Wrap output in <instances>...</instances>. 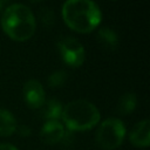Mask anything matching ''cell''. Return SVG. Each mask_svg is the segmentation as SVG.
I'll return each mask as SVG.
<instances>
[{"instance_id": "cell-11", "label": "cell", "mask_w": 150, "mask_h": 150, "mask_svg": "<svg viewBox=\"0 0 150 150\" xmlns=\"http://www.w3.org/2000/svg\"><path fill=\"white\" fill-rule=\"evenodd\" d=\"M97 39L101 45L109 49H115L118 46V36L110 27H101L97 32Z\"/></svg>"}, {"instance_id": "cell-5", "label": "cell", "mask_w": 150, "mask_h": 150, "mask_svg": "<svg viewBox=\"0 0 150 150\" xmlns=\"http://www.w3.org/2000/svg\"><path fill=\"white\" fill-rule=\"evenodd\" d=\"M61 57L70 67H80L84 61V48L82 43L74 38H63L57 42Z\"/></svg>"}, {"instance_id": "cell-10", "label": "cell", "mask_w": 150, "mask_h": 150, "mask_svg": "<svg viewBox=\"0 0 150 150\" xmlns=\"http://www.w3.org/2000/svg\"><path fill=\"white\" fill-rule=\"evenodd\" d=\"M62 104L56 98H50L48 101H45V103L41 107V115L43 118L48 121H57L61 118L62 114Z\"/></svg>"}, {"instance_id": "cell-3", "label": "cell", "mask_w": 150, "mask_h": 150, "mask_svg": "<svg viewBox=\"0 0 150 150\" xmlns=\"http://www.w3.org/2000/svg\"><path fill=\"white\" fill-rule=\"evenodd\" d=\"M61 118L69 130L83 131L94 128L101 118L98 109L87 100H75L67 103Z\"/></svg>"}, {"instance_id": "cell-2", "label": "cell", "mask_w": 150, "mask_h": 150, "mask_svg": "<svg viewBox=\"0 0 150 150\" xmlns=\"http://www.w3.org/2000/svg\"><path fill=\"white\" fill-rule=\"evenodd\" d=\"M1 27L12 40L26 41L33 36L36 21L33 12L26 5L13 4L4 11Z\"/></svg>"}, {"instance_id": "cell-4", "label": "cell", "mask_w": 150, "mask_h": 150, "mask_svg": "<svg viewBox=\"0 0 150 150\" xmlns=\"http://www.w3.org/2000/svg\"><path fill=\"white\" fill-rule=\"evenodd\" d=\"M125 136V127L123 122L115 117L104 120L96 131V143L104 150H114L118 148Z\"/></svg>"}, {"instance_id": "cell-6", "label": "cell", "mask_w": 150, "mask_h": 150, "mask_svg": "<svg viewBox=\"0 0 150 150\" xmlns=\"http://www.w3.org/2000/svg\"><path fill=\"white\" fill-rule=\"evenodd\" d=\"M22 94L26 104L32 109L41 108L46 101L45 89L38 80H28L23 84Z\"/></svg>"}, {"instance_id": "cell-9", "label": "cell", "mask_w": 150, "mask_h": 150, "mask_svg": "<svg viewBox=\"0 0 150 150\" xmlns=\"http://www.w3.org/2000/svg\"><path fill=\"white\" fill-rule=\"evenodd\" d=\"M18 123L13 114L4 108H0V136L7 137L16 131Z\"/></svg>"}, {"instance_id": "cell-16", "label": "cell", "mask_w": 150, "mask_h": 150, "mask_svg": "<svg viewBox=\"0 0 150 150\" xmlns=\"http://www.w3.org/2000/svg\"><path fill=\"white\" fill-rule=\"evenodd\" d=\"M2 7H4V2H2V1H0V12L2 11Z\"/></svg>"}, {"instance_id": "cell-1", "label": "cell", "mask_w": 150, "mask_h": 150, "mask_svg": "<svg viewBox=\"0 0 150 150\" xmlns=\"http://www.w3.org/2000/svg\"><path fill=\"white\" fill-rule=\"evenodd\" d=\"M62 18L66 25L77 33H90L102 19L100 7L90 0H69L62 6Z\"/></svg>"}, {"instance_id": "cell-13", "label": "cell", "mask_w": 150, "mask_h": 150, "mask_svg": "<svg viewBox=\"0 0 150 150\" xmlns=\"http://www.w3.org/2000/svg\"><path fill=\"white\" fill-rule=\"evenodd\" d=\"M67 77L68 76H67V73L64 70H55L47 79L48 86L50 88H60L66 83Z\"/></svg>"}, {"instance_id": "cell-14", "label": "cell", "mask_w": 150, "mask_h": 150, "mask_svg": "<svg viewBox=\"0 0 150 150\" xmlns=\"http://www.w3.org/2000/svg\"><path fill=\"white\" fill-rule=\"evenodd\" d=\"M16 130H18L19 135H21V136H28V135H30V129L28 127H26V125H20V127L16 128Z\"/></svg>"}, {"instance_id": "cell-15", "label": "cell", "mask_w": 150, "mask_h": 150, "mask_svg": "<svg viewBox=\"0 0 150 150\" xmlns=\"http://www.w3.org/2000/svg\"><path fill=\"white\" fill-rule=\"evenodd\" d=\"M0 150H18L14 145L9 144V143H1L0 144Z\"/></svg>"}, {"instance_id": "cell-12", "label": "cell", "mask_w": 150, "mask_h": 150, "mask_svg": "<svg viewBox=\"0 0 150 150\" xmlns=\"http://www.w3.org/2000/svg\"><path fill=\"white\" fill-rule=\"evenodd\" d=\"M136 103V95L134 93H125L120 97L117 102V111L121 115H128L135 110Z\"/></svg>"}, {"instance_id": "cell-8", "label": "cell", "mask_w": 150, "mask_h": 150, "mask_svg": "<svg viewBox=\"0 0 150 150\" xmlns=\"http://www.w3.org/2000/svg\"><path fill=\"white\" fill-rule=\"evenodd\" d=\"M129 141L137 148H146L150 144V122L148 118L138 122L129 135Z\"/></svg>"}, {"instance_id": "cell-7", "label": "cell", "mask_w": 150, "mask_h": 150, "mask_svg": "<svg viewBox=\"0 0 150 150\" xmlns=\"http://www.w3.org/2000/svg\"><path fill=\"white\" fill-rule=\"evenodd\" d=\"M66 130L62 123L59 121H47L40 131L41 139L47 144H56L64 137Z\"/></svg>"}]
</instances>
